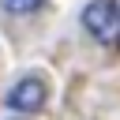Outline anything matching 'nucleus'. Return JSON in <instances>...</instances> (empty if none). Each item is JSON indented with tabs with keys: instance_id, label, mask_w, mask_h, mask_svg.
<instances>
[{
	"instance_id": "f257e3e1",
	"label": "nucleus",
	"mask_w": 120,
	"mask_h": 120,
	"mask_svg": "<svg viewBox=\"0 0 120 120\" xmlns=\"http://www.w3.org/2000/svg\"><path fill=\"white\" fill-rule=\"evenodd\" d=\"M82 26H86L98 41L112 45V41L120 38V8H116L112 0H94V4H86V11H82Z\"/></svg>"
},
{
	"instance_id": "f03ea898",
	"label": "nucleus",
	"mask_w": 120,
	"mask_h": 120,
	"mask_svg": "<svg viewBox=\"0 0 120 120\" xmlns=\"http://www.w3.org/2000/svg\"><path fill=\"white\" fill-rule=\"evenodd\" d=\"M8 105L19 109V112L41 109V105H45V82H41V79H22V82H15L11 94H8Z\"/></svg>"
},
{
	"instance_id": "7ed1b4c3",
	"label": "nucleus",
	"mask_w": 120,
	"mask_h": 120,
	"mask_svg": "<svg viewBox=\"0 0 120 120\" xmlns=\"http://www.w3.org/2000/svg\"><path fill=\"white\" fill-rule=\"evenodd\" d=\"M4 4V11H15V15H30V11H38L45 0H0Z\"/></svg>"
}]
</instances>
